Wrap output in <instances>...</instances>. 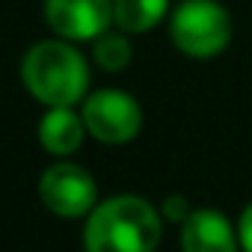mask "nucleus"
<instances>
[{
  "label": "nucleus",
  "instance_id": "obj_7",
  "mask_svg": "<svg viewBox=\"0 0 252 252\" xmlns=\"http://www.w3.org/2000/svg\"><path fill=\"white\" fill-rule=\"evenodd\" d=\"M181 246L187 252H234L240 240L225 214L214 208H193L181 222Z\"/></svg>",
  "mask_w": 252,
  "mask_h": 252
},
{
  "label": "nucleus",
  "instance_id": "obj_4",
  "mask_svg": "<svg viewBox=\"0 0 252 252\" xmlns=\"http://www.w3.org/2000/svg\"><path fill=\"white\" fill-rule=\"evenodd\" d=\"M86 131L107 146L131 143L143 128V107L134 95L122 89H98L83 98Z\"/></svg>",
  "mask_w": 252,
  "mask_h": 252
},
{
  "label": "nucleus",
  "instance_id": "obj_10",
  "mask_svg": "<svg viewBox=\"0 0 252 252\" xmlns=\"http://www.w3.org/2000/svg\"><path fill=\"white\" fill-rule=\"evenodd\" d=\"M131 57H134V48H131L128 36H125V30H119V33L104 30L101 36L92 39V60L104 71H125L131 65Z\"/></svg>",
  "mask_w": 252,
  "mask_h": 252
},
{
  "label": "nucleus",
  "instance_id": "obj_8",
  "mask_svg": "<svg viewBox=\"0 0 252 252\" xmlns=\"http://www.w3.org/2000/svg\"><path fill=\"white\" fill-rule=\"evenodd\" d=\"M86 134L89 131H86L83 113H74L71 107H51L39 122V143L45 146V152L57 158L74 155Z\"/></svg>",
  "mask_w": 252,
  "mask_h": 252
},
{
  "label": "nucleus",
  "instance_id": "obj_3",
  "mask_svg": "<svg viewBox=\"0 0 252 252\" xmlns=\"http://www.w3.org/2000/svg\"><path fill=\"white\" fill-rule=\"evenodd\" d=\"M169 39L181 54L211 60L231 42V15L217 0H184L169 15Z\"/></svg>",
  "mask_w": 252,
  "mask_h": 252
},
{
  "label": "nucleus",
  "instance_id": "obj_1",
  "mask_svg": "<svg viewBox=\"0 0 252 252\" xmlns=\"http://www.w3.org/2000/svg\"><path fill=\"white\" fill-rule=\"evenodd\" d=\"M163 220L143 196H113L86 217L83 243L92 252H149L160 243Z\"/></svg>",
  "mask_w": 252,
  "mask_h": 252
},
{
  "label": "nucleus",
  "instance_id": "obj_9",
  "mask_svg": "<svg viewBox=\"0 0 252 252\" xmlns=\"http://www.w3.org/2000/svg\"><path fill=\"white\" fill-rule=\"evenodd\" d=\"M169 12V0H113V24L125 33H146Z\"/></svg>",
  "mask_w": 252,
  "mask_h": 252
},
{
  "label": "nucleus",
  "instance_id": "obj_2",
  "mask_svg": "<svg viewBox=\"0 0 252 252\" xmlns=\"http://www.w3.org/2000/svg\"><path fill=\"white\" fill-rule=\"evenodd\" d=\"M21 77L27 92L48 107H74L86 98L89 65L68 39H48L24 54Z\"/></svg>",
  "mask_w": 252,
  "mask_h": 252
},
{
  "label": "nucleus",
  "instance_id": "obj_5",
  "mask_svg": "<svg viewBox=\"0 0 252 252\" xmlns=\"http://www.w3.org/2000/svg\"><path fill=\"white\" fill-rule=\"evenodd\" d=\"M39 199L51 214L74 220V217H89V211L98 205V187L83 166L60 160L42 172Z\"/></svg>",
  "mask_w": 252,
  "mask_h": 252
},
{
  "label": "nucleus",
  "instance_id": "obj_12",
  "mask_svg": "<svg viewBox=\"0 0 252 252\" xmlns=\"http://www.w3.org/2000/svg\"><path fill=\"white\" fill-rule=\"evenodd\" d=\"M237 240L243 249L252 252V202L240 211V220H237Z\"/></svg>",
  "mask_w": 252,
  "mask_h": 252
},
{
  "label": "nucleus",
  "instance_id": "obj_11",
  "mask_svg": "<svg viewBox=\"0 0 252 252\" xmlns=\"http://www.w3.org/2000/svg\"><path fill=\"white\" fill-rule=\"evenodd\" d=\"M160 214L169 220V222H184L190 214H193V205L187 202V196H181V193H172V196H166L163 199V208H160Z\"/></svg>",
  "mask_w": 252,
  "mask_h": 252
},
{
  "label": "nucleus",
  "instance_id": "obj_6",
  "mask_svg": "<svg viewBox=\"0 0 252 252\" xmlns=\"http://www.w3.org/2000/svg\"><path fill=\"white\" fill-rule=\"evenodd\" d=\"M51 30L68 42H86L110 30L113 0H45Z\"/></svg>",
  "mask_w": 252,
  "mask_h": 252
}]
</instances>
